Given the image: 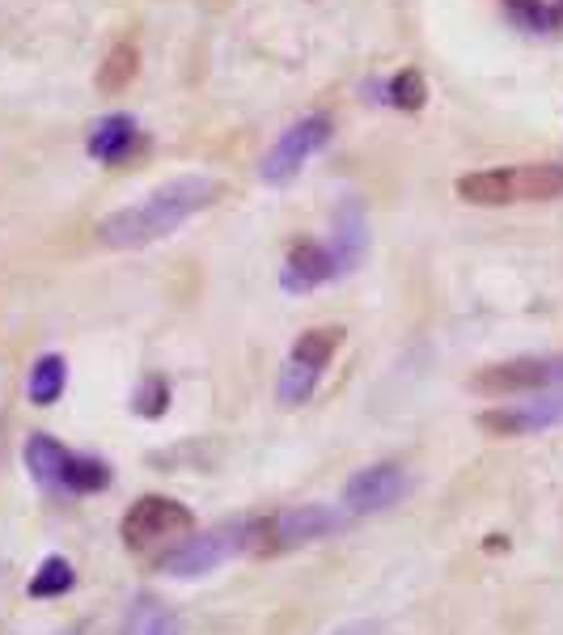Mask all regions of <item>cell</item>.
I'll return each instance as SVG.
<instances>
[{
    "label": "cell",
    "instance_id": "1",
    "mask_svg": "<svg viewBox=\"0 0 563 635\" xmlns=\"http://www.w3.org/2000/svg\"><path fill=\"white\" fill-rule=\"evenodd\" d=\"M216 199H221V183L208 178V174L170 178V183H161L158 191H149L140 203L102 216L98 221V241L111 246V250H140L149 241L174 234L183 221L200 216L203 208H212Z\"/></svg>",
    "mask_w": 563,
    "mask_h": 635
},
{
    "label": "cell",
    "instance_id": "2",
    "mask_svg": "<svg viewBox=\"0 0 563 635\" xmlns=\"http://www.w3.org/2000/svg\"><path fill=\"white\" fill-rule=\"evenodd\" d=\"M458 199L479 203V208H500L517 199H555L563 196V165L555 161H534V165H513V170H475L453 183Z\"/></svg>",
    "mask_w": 563,
    "mask_h": 635
},
{
    "label": "cell",
    "instance_id": "3",
    "mask_svg": "<svg viewBox=\"0 0 563 635\" xmlns=\"http://www.w3.org/2000/svg\"><path fill=\"white\" fill-rule=\"evenodd\" d=\"M348 516L326 505H301L288 513L263 516V521H246V551L259 556H276V551H292L305 543H318L326 534H339Z\"/></svg>",
    "mask_w": 563,
    "mask_h": 635
},
{
    "label": "cell",
    "instance_id": "4",
    "mask_svg": "<svg viewBox=\"0 0 563 635\" xmlns=\"http://www.w3.org/2000/svg\"><path fill=\"white\" fill-rule=\"evenodd\" d=\"M330 132H335L330 115H305V120H297L280 140L267 149V158L259 161V178L272 183V187L292 183V178L305 170V161L314 158L322 145L330 140Z\"/></svg>",
    "mask_w": 563,
    "mask_h": 635
},
{
    "label": "cell",
    "instance_id": "5",
    "mask_svg": "<svg viewBox=\"0 0 563 635\" xmlns=\"http://www.w3.org/2000/svg\"><path fill=\"white\" fill-rule=\"evenodd\" d=\"M238 551H246V521H229V525H216V530H208L200 538L183 543L178 551H170V556L161 559L158 568L165 576H203L221 559L238 556Z\"/></svg>",
    "mask_w": 563,
    "mask_h": 635
},
{
    "label": "cell",
    "instance_id": "6",
    "mask_svg": "<svg viewBox=\"0 0 563 635\" xmlns=\"http://www.w3.org/2000/svg\"><path fill=\"white\" fill-rule=\"evenodd\" d=\"M187 530H191V509H183L178 500H165V496H145L123 516V543L132 551L158 547V543L187 534Z\"/></svg>",
    "mask_w": 563,
    "mask_h": 635
},
{
    "label": "cell",
    "instance_id": "7",
    "mask_svg": "<svg viewBox=\"0 0 563 635\" xmlns=\"http://www.w3.org/2000/svg\"><path fill=\"white\" fill-rule=\"evenodd\" d=\"M563 386V357H522L504 364H487L475 373V390L483 395H529V390H551Z\"/></svg>",
    "mask_w": 563,
    "mask_h": 635
},
{
    "label": "cell",
    "instance_id": "8",
    "mask_svg": "<svg viewBox=\"0 0 563 635\" xmlns=\"http://www.w3.org/2000/svg\"><path fill=\"white\" fill-rule=\"evenodd\" d=\"M406 491H411V475L395 462H377V466H364L361 475L348 478L343 500L352 513H381V509L399 505Z\"/></svg>",
    "mask_w": 563,
    "mask_h": 635
},
{
    "label": "cell",
    "instance_id": "9",
    "mask_svg": "<svg viewBox=\"0 0 563 635\" xmlns=\"http://www.w3.org/2000/svg\"><path fill=\"white\" fill-rule=\"evenodd\" d=\"M555 424H563V395L529 398L522 407H496V411H483L479 415V428L500 433V437L542 433V428H555Z\"/></svg>",
    "mask_w": 563,
    "mask_h": 635
},
{
    "label": "cell",
    "instance_id": "10",
    "mask_svg": "<svg viewBox=\"0 0 563 635\" xmlns=\"http://www.w3.org/2000/svg\"><path fill=\"white\" fill-rule=\"evenodd\" d=\"M364 246H368V229H364L361 199H343L335 208V234H330V267H335V276H348L361 263Z\"/></svg>",
    "mask_w": 563,
    "mask_h": 635
},
{
    "label": "cell",
    "instance_id": "11",
    "mask_svg": "<svg viewBox=\"0 0 563 635\" xmlns=\"http://www.w3.org/2000/svg\"><path fill=\"white\" fill-rule=\"evenodd\" d=\"M326 279H335V267H330V250L318 246V241H297L288 250V263H284L280 284L288 292H310Z\"/></svg>",
    "mask_w": 563,
    "mask_h": 635
},
{
    "label": "cell",
    "instance_id": "12",
    "mask_svg": "<svg viewBox=\"0 0 563 635\" xmlns=\"http://www.w3.org/2000/svg\"><path fill=\"white\" fill-rule=\"evenodd\" d=\"M136 140H140V127H136L132 115H107V120H98L89 127L85 149H89V158L98 161H123L136 149Z\"/></svg>",
    "mask_w": 563,
    "mask_h": 635
},
{
    "label": "cell",
    "instance_id": "13",
    "mask_svg": "<svg viewBox=\"0 0 563 635\" xmlns=\"http://www.w3.org/2000/svg\"><path fill=\"white\" fill-rule=\"evenodd\" d=\"M68 458H73V453H68L60 440L42 437V433L26 440V466H30V475L39 478L42 487H64Z\"/></svg>",
    "mask_w": 563,
    "mask_h": 635
},
{
    "label": "cell",
    "instance_id": "14",
    "mask_svg": "<svg viewBox=\"0 0 563 635\" xmlns=\"http://www.w3.org/2000/svg\"><path fill=\"white\" fill-rule=\"evenodd\" d=\"M339 344H343V331L339 326H310V331H301L297 335V344H292V360H301V364H310V369H326L330 357L339 352Z\"/></svg>",
    "mask_w": 563,
    "mask_h": 635
},
{
    "label": "cell",
    "instance_id": "15",
    "mask_svg": "<svg viewBox=\"0 0 563 635\" xmlns=\"http://www.w3.org/2000/svg\"><path fill=\"white\" fill-rule=\"evenodd\" d=\"M136 73H140V51L132 42H120V47H111V55L98 69V89L102 94H123L136 80Z\"/></svg>",
    "mask_w": 563,
    "mask_h": 635
},
{
    "label": "cell",
    "instance_id": "16",
    "mask_svg": "<svg viewBox=\"0 0 563 635\" xmlns=\"http://www.w3.org/2000/svg\"><path fill=\"white\" fill-rule=\"evenodd\" d=\"M318 369H310V364H301V360L288 357V364L280 369V382H276V398H280V407H301L305 398L318 390Z\"/></svg>",
    "mask_w": 563,
    "mask_h": 635
},
{
    "label": "cell",
    "instance_id": "17",
    "mask_svg": "<svg viewBox=\"0 0 563 635\" xmlns=\"http://www.w3.org/2000/svg\"><path fill=\"white\" fill-rule=\"evenodd\" d=\"M64 382H68V364H64V357H42L39 364L30 369V402L51 407L55 398L64 395Z\"/></svg>",
    "mask_w": 563,
    "mask_h": 635
},
{
    "label": "cell",
    "instance_id": "18",
    "mask_svg": "<svg viewBox=\"0 0 563 635\" xmlns=\"http://www.w3.org/2000/svg\"><path fill=\"white\" fill-rule=\"evenodd\" d=\"M504 13H509L513 26L534 30V35H551L560 26L555 4H547V0H504Z\"/></svg>",
    "mask_w": 563,
    "mask_h": 635
},
{
    "label": "cell",
    "instance_id": "19",
    "mask_svg": "<svg viewBox=\"0 0 563 635\" xmlns=\"http://www.w3.org/2000/svg\"><path fill=\"white\" fill-rule=\"evenodd\" d=\"M73 568H68V559L51 556L42 559V568L35 572V581H30V597H60L73 589Z\"/></svg>",
    "mask_w": 563,
    "mask_h": 635
},
{
    "label": "cell",
    "instance_id": "20",
    "mask_svg": "<svg viewBox=\"0 0 563 635\" xmlns=\"http://www.w3.org/2000/svg\"><path fill=\"white\" fill-rule=\"evenodd\" d=\"M111 483L107 462L98 458H68V471H64V487L68 491H102Z\"/></svg>",
    "mask_w": 563,
    "mask_h": 635
},
{
    "label": "cell",
    "instance_id": "21",
    "mask_svg": "<svg viewBox=\"0 0 563 635\" xmlns=\"http://www.w3.org/2000/svg\"><path fill=\"white\" fill-rule=\"evenodd\" d=\"M390 94V102L399 107V111H420L424 107V98H428V85H424V77L415 73V69H402V73H395V80L386 85Z\"/></svg>",
    "mask_w": 563,
    "mask_h": 635
},
{
    "label": "cell",
    "instance_id": "22",
    "mask_svg": "<svg viewBox=\"0 0 563 635\" xmlns=\"http://www.w3.org/2000/svg\"><path fill=\"white\" fill-rule=\"evenodd\" d=\"M136 415H145V420H158L165 415V407H170V386L161 382V377H145L140 382V390H136Z\"/></svg>",
    "mask_w": 563,
    "mask_h": 635
},
{
    "label": "cell",
    "instance_id": "23",
    "mask_svg": "<svg viewBox=\"0 0 563 635\" xmlns=\"http://www.w3.org/2000/svg\"><path fill=\"white\" fill-rule=\"evenodd\" d=\"M335 635H381V627L377 623H352V627H343V632Z\"/></svg>",
    "mask_w": 563,
    "mask_h": 635
},
{
    "label": "cell",
    "instance_id": "24",
    "mask_svg": "<svg viewBox=\"0 0 563 635\" xmlns=\"http://www.w3.org/2000/svg\"><path fill=\"white\" fill-rule=\"evenodd\" d=\"M149 635H178V627H174V623H170V619H158V623H153V627H149Z\"/></svg>",
    "mask_w": 563,
    "mask_h": 635
},
{
    "label": "cell",
    "instance_id": "25",
    "mask_svg": "<svg viewBox=\"0 0 563 635\" xmlns=\"http://www.w3.org/2000/svg\"><path fill=\"white\" fill-rule=\"evenodd\" d=\"M555 13H560V22H563V0H555Z\"/></svg>",
    "mask_w": 563,
    "mask_h": 635
}]
</instances>
